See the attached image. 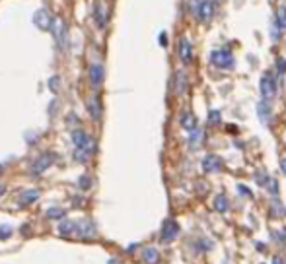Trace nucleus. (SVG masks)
I'll use <instances>...</instances> for the list:
<instances>
[{"mask_svg": "<svg viewBox=\"0 0 286 264\" xmlns=\"http://www.w3.org/2000/svg\"><path fill=\"white\" fill-rule=\"evenodd\" d=\"M210 60H212V64L218 66V68H232L234 64H236V58H234V54L230 51H222V49H216L210 53Z\"/></svg>", "mask_w": 286, "mask_h": 264, "instance_id": "1", "label": "nucleus"}, {"mask_svg": "<svg viewBox=\"0 0 286 264\" xmlns=\"http://www.w3.org/2000/svg\"><path fill=\"white\" fill-rule=\"evenodd\" d=\"M72 142H74L76 148H82V150H86L88 154H92V152L96 150L94 140L90 138L84 130H74V132H72Z\"/></svg>", "mask_w": 286, "mask_h": 264, "instance_id": "2", "label": "nucleus"}, {"mask_svg": "<svg viewBox=\"0 0 286 264\" xmlns=\"http://www.w3.org/2000/svg\"><path fill=\"white\" fill-rule=\"evenodd\" d=\"M34 23H36L39 29H43V31H51V25H53V18H51V14L47 12V10H37L36 14H34Z\"/></svg>", "mask_w": 286, "mask_h": 264, "instance_id": "3", "label": "nucleus"}, {"mask_svg": "<svg viewBox=\"0 0 286 264\" xmlns=\"http://www.w3.org/2000/svg\"><path fill=\"white\" fill-rule=\"evenodd\" d=\"M74 233L84 237V239H92L96 235V226L90 220H82V222H74Z\"/></svg>", "mask_w": 286, "mask_h": 264, "instance_id": "4", "label": "nucleus"}, {"mask_svg": "<svg viewBox=\"0 0 286 264\" xmlns=\"http://www.w3.org/2000/svg\"><path fill=\"white\" fill-rule=\"evenodd\" d=\"M274 93H276V84H274L270 74H265L263 80H261V95H263L265 101H270L274 97Z\"/></svg>", "mask_w": 286, "mask_h": 264, "instance_id": "5", "label": "nucleus"}, {"mask_svg": "<svg viewBox=\"0 0 286 264\" xmlns=\"http://www.w3.org/2000/svg\"><path fill=\"white\" fill-rule=\"evenodd\" d=\"M179 235V226L176 220H166L162 228V241H174Z\"/></svg>", "mask_w": 286, "mask_h": 264, "instance_id": "6", "label": "nucleus"}, {"mask_svg": "<svg viewBox=\"0 0 286 264\" xmlns=\"http://www.w3.org/2000/svg\"><path fill=\"white\" fill-rule=\"evenodd\" d=\"M179 58H181V62L183 64H189L191 60H193V47H191V43H189V39H179Z\"/></svg>", "mask_w": 286, "mask_h": 264, "instance_id": "7", "label": "nucleus"}, {"mask_svg": "<svg viewBox=\"0 0 286 264\" xmlns=\"http://www.w3.org/2000/svg\"><path fill=\"white\" fill-rule=\"evenodd\" d=\"M197 14H198V19H202V21L212 19V16H214V2H212V0H202V2L198 4Z\"/></svg>", "mask_w": 286, "mask_h": 264, "instance_id": "8", "label": "nucleus"}, {"mask_svg": "<svg viewBox=\"0 0 286 264\" xmlns=\"http://www.w3.org/2000/svg\"><path fill=\"white\" fill-rule=\"evenodd\" d=\"M104 76H106V72H104V66H102L100 62H94V64L90 66L88 78L92 86H100V84L104 82Z\"/></svg>", "mask_w": 286, "mask_h": 264, "instance_id": "9", "label": "nucleus"}, {"mask_svg": "<svg viewBox=\"0 0 286 264\" xmlns=\"http://www.w3.org/2000/svg\"><path fill=\"white\" fill-rule=\"evenodd\" d=\"M51 31L54 33V39L58 41V45H60V47H64V39H66V27H64L62 19H60V18H53Z\"/></svg>", "mask_w": 286, "mask_h": 264, "instance_id": "10", "label": "nucleus"}, {"mask_svg": "<svg viewBox=\"0 0 286 264\" xmlns=\"http://www.w3.org/2000/svg\"><path fill=\"white\" fill-rule=\"evenodd\" d=\"M51 163H53V159H51L49 154L39 156V158L36 159V163H34V167H32V173H34V175H41L45 169H49V165H51Z\"/></svg>", "mask_w": 286, "mask_h": 264, "instance_id": "11", "label": "nucleus"}, {"mask_svg": "<svg viewBox=\"0 0 286 264\" xmlns=\"http://www.w3.org/2000/svg\"><path fill=\"white\" fill-rule=\"evenodd\" d=\"M202 169L206 173H216V171L222 169V161H220L218 156H206V158L202 159Z\"/></svg>", "mask_w": 286, "mask_h": 264, "instance_id": "12", "label": "nucleus"}, {"mask_svg": "<svg viewBox=\"0 0 286 264\" xmlns=\"http://www.w3.org/2000/svg\"><path fill=\"white\" fill-rule=\"evenodd\" d=\"M86 109H88L90 117L92 119H100L102 117V105H100V99L96 95H90L88 101H86Z\"/></svg>", "mask_w": 286, "mask_h": 264, "instance_id": "13", "label": "nucleus"}, {"mask_svg": "<svg viewBox=\"0 0 286 264\" xmlns=\"http://www.w3.org/2000/svg\"><path fill=\"white\" fill-rule=\"evenodd\" d=\"M37 198H39V191H37V189H30V191H24V193L20 194V204H22V206H28V204L36 202Z\"/></svg>", "mask_w": 286, "mask_h": 264, "instance_id": "14", "label": "nucleus"}, {"mask_svg": "<svg viewBox=\"0 0 286 264\" xmlns=\"http://www.w3.org/2000/svg\"><path fill=\"white\" fill-rule=\"evenodd\" d=\"M142 259H144V263H146V264H158V263H160V255H158V251H156L154 247L144 249Z\"/></svg>", "mask_w": 286, "mask_h": 264, "instance_id": "15", "label": "nucleus"}, {"mask_svg": "<svg viewBox=\"0 0 286 264\" xmlns=\"http://www.w3.org/2000/svg\"><path fill=\"white\" fill-rule=\"evenodd\" d=\"M179 121H181V126H183L187 132H191L193 128H197V119H195L191 113H183Z\"/></svg>", "mask_w": 286, "mask_h": 264, "instance_id": "16", "label": "nucleus"}, {"mask_svg": "<svg viewBox=\"0 0 286 264\" xmlns=\"http://www.w3.org/2000/svg\"><path fill=\"white\" fill-rule=\"evenodd\" d=\"M58 233H60V235H64V237L74 235V222H70V220L60 222V224H58Z\"/></svg>", "mask_w": 286, "mask_h": 264, "instance_id": "17", "label": "nucleus"}, {"mask_svg": "<svg viewBox=\"0 0 286 264\" xmlns=\"http://www.w3.org/2000/svg\"><path fill=\"white\" fill-rule=\"evenodd\" d=\"M276 23H278V27H286V4H280L278 6V10H276Z\"/></svg>", "mask_w": 286, "mask_h": 264, "instance_id": "18", "label": "nucleus"}, {"mask_svg": "<svg viewBox=\"0 0 286 264\" xmlns=\"http://www.w3.org/2000/svg\"><path fill=\"white\" fill-rule=\"evenodd\" d=\"M94 18L98 19V25L100 27H104L106 25V16H104V8H102V4L98 2L96 4V8H94Z\"/></svg>", "mask_w": 286, "mask_h": 264, "instance_id": "19", "label": "nucleus"}, {"mask_svg": "<svg viewBox=\"0 0 286 264\" xmlns=\"http://www.w3.org/2000/svg\"><path fill=\"white\" fill-rule=\"evenodd\" d=\"M214 208L218 212H226L228 210V198L224 194H218L214 198Z\"/></svg>", "mask_w": 286, "mask_h": 264, "instance_id": "20", "label": "nucleus"}, {"mask_svg": "<svg viewBox=\"0 0 286 264\" xmlns=\"http://www.w3.org/2000/svg\"><path fill=\"white\" fill-rule=\"evenodd\" d=\"M257 113H259V117L263 119V121H268V115H270V109H268V101H261L259 105H257Z\"/></svg>", "mask_w": 286, "mask_h": 264, "instance_id": "21", "label": "nucleus"}, {"mask_svg": "<svg viewBox=\"0 0 286 264\" xmlns=\"http://www.w3.org/2000/svg\"><path fill=\"white\" fill-rule=\"evenodd\" d=\"M88 158H90V154L86 150H82V148H76V150H74V159H76V161H86Z\"/></svg>", "mask_w": 286, "mask_h": 264, "instance_id": "22", "label": "nucleus"}, {"mask_svg": "<svg viewBox=\"0 0 286 264\" xmlns=\"http://www.w3.org/2000/svg\"><path fill=\"white\" fill-rule=\"evenodd\" d=\"M189 134H191V136H189V142H191V146H197L198 140H200V128H198V126H197V128H193Z\"/></svg>", "mask_w": 286, "mask_h": 264, "instance_id": "23", "label": "nucleus"}, {"mask_svg": "<svg viewBox=\"0 0 286 264\" xmlns=\"http://www.w3.org/2000/svg\"><path fill=\"white\" fill-rule=\"evenodd\" d=\"M47 218H51V220H62V218H64V210H60V208H53V210L47 212Z\"/></svg>", "mask_w": 286, "mask_h": 264, "instance_id": "24", "label": "nucleus"}, {"mask_svg": "<svg viewBox=\"0 0 286 264\" xmlns=\"http://www.w3.org/2000/svg\"><path fill=\"white\" fill-rule=\"evenodd\" d=\"M10 233H12V228H10V226H4V228H0V239H6V237H10Z\"/></svg>", "mask_w": 286, "mask_h": 264, "instance_id": "25", "label": "nucleus"}, {"mask_svg": "<svg viewBox=\"0 0 286 264\" xmlns=\"http://www.w3.org/2000/svg\"><path fill=\"white\" fill-rule=\"evenodd\" d=\"M208 121H210V123H214V124L220 123V115H218V111H210V115H208Z\"/></svg>", "mask_w": 286, "mask_h": 264, "instance_id": "26", "label": "nucleus"}, {"mask_svg": "<svg viewBox=\"0 0 286 264\" xmlns=\"http://www.w3.org/2000/svg\"><path fill=\"white\" fill-rule=\"evenodd\" d=\"M49 88L53 89V91H56V89H58V78H56V76L49 80Z\"/></svg>", "mask_w": 286, "mask_h": 264, "instance_id": "27", "label": "nucleus"}, {"mask_svg": "<svg viewBox=\"0 0 286 264\" xmlns=\"http://www.w3.org/2000/svg\"><path fill=\"white\" fill-rule=\"evenodd\" d=\"M278 70H280V72L286 70V60H284V58H280V60H278Z\"/></svg>", "mask_w": 286, "mask_h": 264, "instance_id": "28", "label": "nucleus"}, {"mask_svg": "<svg viewBox=\"0 0 286 264\" xmlns=\"http://www.w3.org/2000/svg\"><path fill=\"white\" fill-rule=\"evenodd\" d=\"M240 193L246 194V196H251V193H250V189H248V187H240Z\"/></svg>", "mask_w": 286, "mask_h": 264, "instance_id": "29", "label": "nucleus"}, {"mask_svg": "<svg viewBox=\"0 0 286 264\" xmlns=\"http://www.w3.org/2000/svg\"><path fill=\"white\" fill-rule=\"evenodd\" d=\"M88 185H90V181H88V179H86V177H84V179L80 181V187H82V189H86Z\"/></svg>", "mask_w": 286, "mask_h": 264, "instance_id": "30", "label": "nucleus"}, {"mask_svg": "<svg viewBox=\"0 0 286 264\" xmlns=\"http://www.w3.org/2000/svg\"><path fill=\"white\" fill-rule=\"evenodd\" d=\"M280 167H282V171H284V175H286V156L280 159Z\"/></svg>", "mask_w": 286, "mask_h": 264, "instance_id": "31", "label": "nucleus"}, {"mask_svg": "<svg viewBox=\"0 0 286 264\" xmlns=\"http://www.w3.org/2000/svg\"><path fill=\"white\" fill-rule=\"evenodd\" d=\"M4 191H6V187H4V185H0V196L4 194Z\"/></svg>", "mask_w": 286, "mask_h": 264, "instance_id": "32", "label": "nucleus"}, {"mask_svg": "<svg viewBox=\"0 0 286 264\" xmlns=\"http://www.w3.org/2000/svg\"><path fill=\"white\" fill-rule=\"evenodd\" d=\"M272 264H282V261H280V259H274V261H272Z\"/></svg>", "mask_w": 286, "mask_h": 264, "instance_id": "33", "label": "nucleus"}, {"mask_svg": "<svg viewBox=\"0 0 286 264\" xmlns=\"http://www.w3.org/2000/svg\"><path fill=\"white\" fill-rule=\"evenodd\" d=\"M0 173H2V165H0Z\"/></svg>", "mask_w": 286, "mask_h": 264, "instance_id": "34", "label": "nucleus"}]
</instances>
